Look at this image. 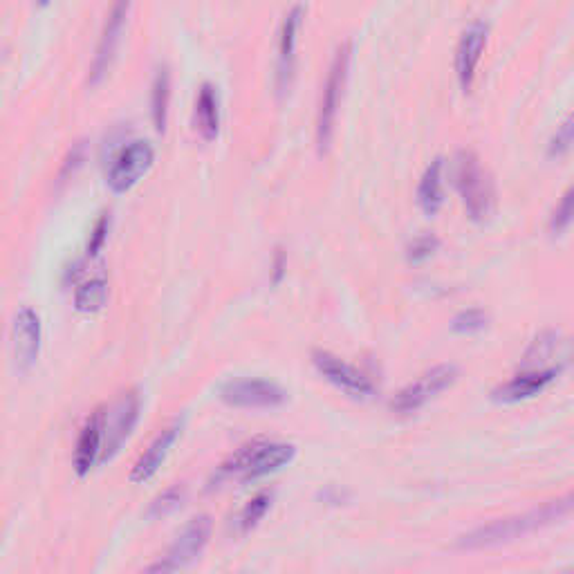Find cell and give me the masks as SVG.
I'll use <instances>...</instances> for the list:
<instances>
[{
    "instance_id": "26",
    "label": "cell",
    "mask_w": 574,
    "mask_h": 574,
    "mask_svg": "<svg viewBox=\"0 0 574 574\" xmlns=\"http://www.w3.org/2000/svg\"><path fill=\"white\" fill-rule=\"evenodd\" d=\"M438 249H440L438 236H433V234L415 236L409 243V247H406V261L413 263V265L427 263L429 258L435 256V252H438Z\"/></svg>"
},
{
    "instance_id": "30",
    "label": "cell",
    "mask_w": 574,
    "mask_h": 574,
    "mask_svg": "<svg viewBox=\"0 0 574 574\" xmlns=\"http://www.w3.org/2000/svg\"><path fill=\"white\" fill-rule=\"evenodd\" d=\"M283 274H285V254L279 249V254H276V258H274V276H272V281L281 283Z\"/></svg>"
},
{
    "instance_id": "6",
    "label": "cell",
    "mask_w": 574,
    "mask_h": 574,
    "mask_svg": "<svg viewBox=\"0 0 574 574\" xmlns=\"http://www.w3.org/2000/svg\"><path fill=\"white\" fill-rule=\"evenodd\" d=\"M142 402L137 391H126L117 397V402L104 413V453H101V465L113 460L124 442L131 438L137 422H140Z\"/></svg>"
},
{
    "instance_id": "3",
    "label": "cell",
    "mask_w": 574,
    "mask_h": 574,
    "mask_svg": "<svg viewBox=\"0 0 574 574\" xmlns=\"http://www.w3.org/2000/svg\"><path fill=\"white\" fill-rule=\"evenodd\" d=\"M451 180L460 193L467 216L474 222H485L492 218L496 207L494 182L487 171L480 166L478 157L471 151H458L451 160Z\"/></svg>"
},
{
    "instance_id": "1",
    "label": "cell",
    "mask_w": 574,
    "mask_h": 574,
    "mask_svg": "<svg viewBox=\"0 0 574 574\" xmlns=\"http://www.w3.org/2000/svg\"><path fill=\"white\" fill-rule=\"evenodd\" d=\"M572 512H574V492L557 498V501L534 507L525 514L498 518V521L494 523L480 525L476 527V530H471L469 534L460 536L458 548L460 550H485V548H496V545H503V543H512L516 539H523V536L527 534L539 532L543 530V527L561 521V518H566Z\"/></svg>"
},
{
    "instance_id": "11",
    "label": "cell",
    "mask_w": 574,
    "mask_h": 574,
    "mask_svg": "<svg viewBox=\"0 0 574 574\" xmlns=\"http://www.w3.org/2000/svg\"><path fill=\"white\" fill-rule=\"evenodd\" d=\"M131 3L133 0H113V5H110L104 32H101V39L97 45L95 61H92V68H90V79H88L90 86H97V83L108 74L110 66H113L119 41H122V32H124L128 12H131Z\"/></svg>"
},
{
    "instance_id": "29",
    "label": "cell",
    "mask_w": 574,
    "mask_h": 574,
    "mask_svg": "<svg viewBox=\"0 0 574 574\" xmlns=\"http://www.w3.org/2000/svg\"><path fill=\"white\" fill-rule=\"evenodd\" d=\"M83 164V144H79V146H74L72 151H70V155H68V160H66V164H63V171H61V178H66V175H74V171L79 169V166Z\"/></svg>"
},
{
    "instance_id": "24",
    "label": "cell",
    "mask_w": 574,
    "mask_h": 574,
    "mask_svg": "<svg viewBox=\"0 0 574 574\" xmlns=\"http://www.w3.org/2000/svg\"><path fill=\"white\" fill-rule=\"evenodd\" d=\"M489 326V314L480 308H469L456 314L451 321V330L456 335H476V332H483Z\"/></svg>"
},
{
    "instance_id": "31",
    "label": "cell",
    "mask_w": 574,
    "mask_h": 574,
    "mask_svg": "<svg viewBox=\"0 0 574 574\" xmlns=\"http://www.w3.org/2000/svg\"><path fill=\"white\" fill-rule=\"evenodd\" d=\"M39 3H41V5H48V3H50V0H39Z\"/></svg>"
},
{
    "instance_id": "17",
    "label": "cell",
    "mask_w": 574,
    "mask_h": 574,
    "mask_svg": "<svg viewBox=\"0 0 574 574\" xmlns=\"http://www.w3.org/2000/svg\"><path fill=\"white\" fill-rule=\"evenodd\" d=\"M303 7L296 5L285 14L279 39V90L285 92L292 83V74L296 66V45H299V32L303 23Z\"/></svg>"
},
{
    "instance_id": "27",
    "label": "cell",
    "mask_w": 574,
    "mask_h": 574,
    "mask_svg": "<svg viewBox=\"0 0 574 574\" xmlns=\"http://www.w3.org/2000/svg\"><path fill=\"white\" fill-rule=\"evenodd\" d=\"M572 146H574V115L568 117L566 122L557 128V133H554V137L550 140L548 155L561 157V155H566Z\"/></svg>"
},
{
    "instance_id": "4",
    "label": "cell",
    "mask_w": 574,
    "mask_h": 574,
    "mask_svg": "<svg viewBox=\"0 0 574 574\" xmlns=\"http://www.w3.org/2000/svg\"><path fill=\"white\" fill-rule=\"evenodd\" d=\"M350 61H353V45L346 41L344 45H339L335 57H332L326 83H323L321 101H319L317 146H319L321 155L330 151L332 137H335L337 115H339L341 99H344L348 74H350Z\"/></svg>"
},
{
    "instance_id": "5",
    "label": "cell",
    "mask_w": 574,
    "mask_h": 574,
    "mask_svg": "<svg viewBox=\"0 0 574 574\" xmlns=\"http://www.w3.org/2000/svg\"><path fill=\"white\" fill-rule=\"evenodd\" d=\"M312 366L326 382L335 386L337 391L346 393L348 397H355V400H368V397L377 393L375 382L364 370H359L341 357L328 353V350H314Z\"/></svg>"
},
{
    "instance_id": "18",
    "label": "cell",
    "mask_w": 574,
    "mask_h": 574,
    "mask_svg": "<svg viewBox=\"0 0 574 574\" xmlns=\"http://www.w3.org/2000/svg\"><path fill=\"white\" fill-rule=\"evenodd\" d=\"M193 126L205 142L218 140L220 133V99L211 83H202L196 97V110H193Z\"/></svg>"
},
{
    "instance_id": "7",
    "label": "cell",
    "mask_w": 574,
    "mask_h": 574,
    "mask_svg": "<svg viewBox=\"0 0 574 574\" xmlns=\"http://www.w3.org/2000/svg\"><path fill=\"white\" fill-rule=\"evenodd\" d=\"M458 379V368L453 364H442L427 370L422 377L415 379L409 386H404L391 400V411L400 415H411L420 411L424 404L447 391Z\"/></svg>"
},
{
    "instance_id": "9",
    "label": "cell",
    "mask_w": 574,
    "mask_h": 574,
    "mask_svg": "<svg viewBox=\"0 0 574 574\" xmlns=\"http://www.w3.org/2000/svg\"><path fill=\"white\" fill-rule=\"evenodd\" d=\"M222 402L234 406V409H249V411H263V409H279L285 404L287 393L279 384L270 382V379H234L220 388Z\"/></svg>"
},
{
    "instance_id": "2",
    "label": "cell",
    "mask_w": 574,
    "mask_h": 574,
    "mask_svg": "<svg viewBox=\"0 0 574 574\" xmlns=\"http://www.w3.org/2000/svg\"><path fill=\"white\" fill-rule=\"evenodd\" d=\"M296 458V447L290 442L254 440L222 462L218 480H236V483H252L263 476H270Z\"/></svg>"
},
{
    "instance_id": "23",
    "label": "cell",
    "mask_w": 574,
    "mask_h": 574,
    "mask_svg": "<svg viewBox=\"0 0 574 574\" xmlns=\"http://www.w3.org/2000/svg\"><path fill=\"white\" fill-rule=\"evenodd\" d=\"M184 501H187V487L173 485L151 503V509H148V518L171 516L173 512H178V509L184 505Z\"/></svg>"
},
{
    "instance_id": "22",
    "label": "cell",
    "mask_w": 574,
    "mask_h": 574,
    "mask_svg": "<svg viewBox=\"0 0 574 574\" xmlns=\"http://www.w3.org/2000/svg\"><path fill=\"white\" fill-rule=\"evenodd\" d=\"M272 501H274V496H272L270 492L256 494V496L252 498V501H249V503L243 507V512H240V516H238L240 532H243V534L252 532L254 527L263 521L265 514L270 512Z\"/></svg>"
},
{
    "instance_id": "19",
    "label": "cell",
    "mask_w": 574,
    "mask_h": 574,
    "mask_svg": "<svg viewBox=\"0 0 574 574\" xmlns=\"http://www.w3.org/2000/svg\"><path fill=\"white\" fill-rule=\"evenodd\" d=\"M415 200H418V207L427 216H435L444 205V162L442 157H435V160L427 166V171L422 173L418 193H415Z\"/></svg>"
},
{
    "instance_id": "21",
    "label": "cell",
    "mask_w": 574,
    "mask_h": 574,
    "mask_svg": "<svg viewBox=\"0 0 574 574\" xmlns=\"http://www.w3.org/2000/svg\"><path fill=\"white\" fill-rule=\"evenodd\" d=\"M108 301V283L104 279H90L81 283L74 292V308L83 314H95L104 310Z\"/></svg>"
},
{
    "instance_id": "28",
    "label": "cell",
    "mask_w": 574,
    "mask_h": 574,
    "mask_svg": "<svg viewBox=\"0 0 574 574\" xmlns=\"http://www.w3.org/2000/svg\"><path fill=\"white\" fill-rule=\"evenodd\" d=\"M108 231H110V216L104 214L95 222V229H92L90 240H88V256L90 258H95L101 249H104L106 240H108Z\"/></svg>"
},
{
    "instance_id": "15",
    "label": "cell",
    "mask_w": 574,
    "mask_h": 574,
    "mask_svg": "<svg viewBox=\"0 0 574 574\" xmlns=\"http://www.w3.org/2000/svg\"><path fill=\"white\" fill-rule=\"evenodd\" d=\"M104 413L106 409H97L79 433L77 449H74V471L81 478L88 476L97 462H101V453H104Z\"/></svg>"
},
{
    "instance_id": "8",
    "label": "cell",
    "mask_w": 574,
    "mask_h": 574,
    "mask_svg": "<svg viewBox=\"0 0 574 574\" xmlns=\"http://www.w3.org/2000/svg\"><path fill=\"white\" fill-rule=\"evenodd\" d=\"M211 518L209 516H196L191 518L184 527L182 534L175 539V543L166 552V557L153 563L148 572H178L182 568L191 566L196 561L211 539Z\"/></svg>"
},
{
    "instance_id": "14",
    "label": "cell",
    "mask_w": 574,
    "mask_h": 574,
    "mask_svg": "<svg viewBox=\"0 0 574 574\" xmlns=\"http://www.w3.org/2000/svg\"><path fill=\"white\" fill-rule=\"evenodd\" d=\"M559 375V368H530L514 375L509 382L494 388L492 400L498 404H516L543 393Z\"/></svg>"
},
{
    "instance_id": "10",
    "label": "cell",
    "mask_w": 574,
    "mask_h": 574,
    "mask_svg": "<svg viewBox=\"0 0 574 574\" xmlns=\"http://www.w3.org/2000/svg\"><path fill=\"white\" fill-rule=\"evenodd\" d=\"M153 162H155V151L148 142L137 140L124 146L122 153L115 157V162L110 164L108 169L106 175L108 189L117 193V196L128 193L140 184V180L148 171L153 169Z\"/></svg>"
},
{
    "instance_id": "20",
    "label": "cell",
    "mask_w": 574,
    "mask_h": 574,
    "mask_svg": "<svg viewBox=\"0 0 574 574\" xmlns=\"http://www.w3.org/2000/svg\"><path fill=\"white\" fill-rule=\"evenodd\" d=\"M169 106H171V72L166 66L155 72L151 86V117L157 133L166 131L169 122Z\"/></svg>"
},
{
    "instance_id": "25",
    "label": "cell",
    "mask_w": 574,
    "mask_h": 574,
    "mask_svg": "<svg viewBox=\"0 0 574 574\" xmlns=\"http://www.w3.org/2000/svg\"><path fill=\"white\" fill-rule=\"evenodd\" d=\"M574 222V182L563 193L557 209L552 211V218H550V231L554 236H559L566 231Z\"/></svg>"
},
{
    "instance_id": "12",
    "label": "cell",
    "mask_w": 574,
    "mask_h": 574,
    "mask_svg": "<svg viewBox=\"0 0 574 574\" xmlns=\"http://www.w3.org/2000/svg\"><path fill=\"white\" fill-rule=\"evenodd\" d=\"M12 344L18 370L27 373L41 355V317L30 305H23V308L14 314Z\"/></svg>"
},
{
    "instance_id": "13",
    "label": "cell",
    "mask_w": 574,
    "mask_h": 574,
    "mask_svg": "<svg viewBox=\"0 0 574 574\" xmlns=\"http://www.w3.org/2000/svg\"><path fill=\"white\" fill-rule=\"evenodd\" d=\"M487 34L489 27L483 21L471 23L465 32L460 36V43L456 48V77L460 83V90L471 92L476 83V74L480 59H483L485 45H487Z\"/></svg>"
},
{
    "instance_id": "16",
    "label": "cell",
    "mask_w": 574,
    "mask_h": 574,
    "mask_svg": "<svg viewBox=\"0 0 574 574\" xmlns=\"http://www.w3.org/2000/svg\"><path fill=\"white\" fill-rule=\"evenodd\" d=\"M180 431H182V422H173L164 431L155 435V440L148 444V449L142 453L140 460L135 462V467L131 471V483L144 485L157 474V471H160L162 462L166 460V456H169L175 440L180 438Z\"/></svg>"
}]
</instances>
